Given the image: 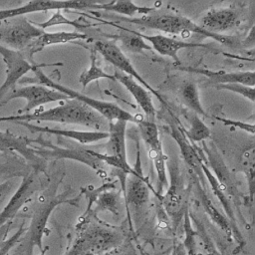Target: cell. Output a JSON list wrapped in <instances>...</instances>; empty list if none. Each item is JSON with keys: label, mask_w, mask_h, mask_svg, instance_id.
I'll list each match as a JSON object with an SVG mask.
<instances>
[{"label": "cell", "mask_w": 255, "mask_h": 255, "mask_svg": "<svg viewBox=\"0 0 255 255\" xmlns=\"http://www.w3.org/2000/svg\"><path fill=\"white\" fill-rule=\"evenodd\" d=\"M3 122H54L60 124L80 125L99 131H102L105 128H109V122L99 113L85 104L72 99L65 101L62 105L45 111H37L32 114L0 117V123Z\"/></svg>", "instance_id": "6da1fadb"}, {"label": "cell", "mask_w": 255, "mask_h": 255, "mask_svg": "<svg viewBox=\"0 0 255 255\" xmlns=\"http://www.w3.org/2000/svg\"><path fill=\"white\" fill-rule=\"evenodd\" d=\"M91 215L86 212L77 224V236L65 255H102L121 245L122 232L105 222L91 220Z\"/></svg>", "instance_id": "7a4b0ae2"}, {"label": "cell", "mask_w": 255, "mask_h": 255, "mask_svg": "<svg viewBox=\"0 0 255 255\" xmlns=\"http://www.w3.org/2000/svg\"><path fill=\"white\" fill-rule=\"evenodd\" d=\"M119 19L131 24L138 25L143 28L158 30L168 34H191L195 33L203 37L211 38L223 45L231 48L237 47L239 44L238 39L234 36H228L223 34L211 33L204 30L200 25L194 23L185 16L177 14H158V15H146L142 17L127 18L125 16H119Z\"/></svg>", "instance_id": "3957f363"}, {"label": "cell", "mask_w": 255, "mask_h": 255, "mask_svg": "<svg viewBox=\"0 0 255 255\" xmlns=\"http://www.w3.org/2000/svg\"><path fill=\"white\" fill-rule=\"evenodd\" d=\"M34 77H23L18 84L20 85H42L50 89H54L56 91L61 92L62 94L66 95L69 99L72 100H77L86 106L90 107L97 113H99L102 117H104L108 122H113V121H124L127 123H133L137 124V122L140 119H137L135 116L131 115L130 113L125 111L122 109L120 106L113 102H107V101H102L98 99L91 98L87 95H84L80 92H77L71 88H68L66 86H63L52 79H50L48 76H46L41 68H36L34 71Z\"/></svg>", "instance_id": "277c9868"}, {"label": "cell", "mask_w": 255, "mask_h": 255, "mask_svg": "<svg viewBox=\"0 0 255 255\" xmlns=\"http://www.w3.org/2000/svg\"><path fill=\"white\" fill-rule=\"evenodd\" d=\"M57 186L52 187L48 191L40 194L33 207L31 221L29 226L26 227V232L24 234L27 241L29 255L33 253L34 247H38L39 250L43 249V236L46 231L48 219L53 210L63 203H69L74 206H78V198L80 196L70 199L68 197L69 190H66L61 194H56L55 191Z\"/></svg>", "instance_id": "5b68a950"}, {"label": "cell", "mask_w": 255, "mask_h": 255, "mask_svg": "<svg viewBox=\"0 0 255 255\" xmlns=\"http://www.w3.org/2000/svg\"><path fill=\"white\" fill-rule=\"evenodd\" d=\"M166 169H168L169 173V183L160 201L166 214L170 218L173 230H176L181 223L185 210L188 208L186 206L187 190L185 188L183 171L176 158L166 160Z\"/></svg>", "instance_id": "8992f818"}, {"label": "cell", "mask_w": 255, "mask_h": 255, "mask_svg": "<svg viewBox=\"0 0 255 255\" xmlns=\"http://www.w3.org/2000/svg\"><path fill=\"white\" fill-rule=\"evenodd\" d=\"M203 153H204V160L214 177L216 178L220 189L223 191L225 196L229 199L232 206L239 212L240 218L245 223L243 216L240 211V206L242 202V194L238 188L237 181L235 176L231 173L230 169L226 165L225 161L223 160L222 155L218 151L216 145L211 141L207 143L206 141L202 142Z\"/></svg>", "instance_id": "52a82bcc"}, {"label": "cell", "mask_w": 255, "mask_h": 255, "mask_svg": "<svg viewBox=\"0 0 255 255\" xmlns=\"http://www.w3.org/2000/svg\"><path fill=\"white\" fill-rule=\"evenodd\" d=\"M31 146L35 149L37 155L43 159H71L81 162L93 170L99 176L106 175L105 163L92 154V150L78 146H59L51 141L39 136L35 139H30Z\"/></svg>", "instance_id": "ba28073f"}, {"label": "cell", "mask_w": 255, "mask_h": 255, "mask_svg": "<svg viewBox=\"0 0 255 255\" xmlns=\"http://www.w3.org/2000/svg\"><path fill=\"white\" fill-rule=\"evenodd\" d=\"M127 124L128 123L124 121L109 122V136L105 145L106 153L92 150V154L103 161L105 164H109L115 167L118 171H122L125 174L129 175L134 174L136 170L128 162L126 144Z\"/></svg>", "instance_id": "9c48e42d"}, {"label": "cell", "mask_w": 255, "mask_h": 255, "mask_svg": "<svg viewBox=\"0 0 255 255\" xmlns=\"http://www.w3.org/2000/svg\"><path fill=\"white\" fill-rule=\"evenodd\" d=\"M0 56L6 66V78L0 86V105H2L6 97L16 89V85L28 72H33L39 67L63 66V63L38 64L36 62H30L22 52L11 50L2 44H0Z\"/></svg>", "instance_id": "30bf717a"}, {"label": "cell", "mask_w": 255, "mask_h": 255, "mask_svg": "<svg viewBox=\"0 0 255 255\" xmlns=\"http://www.w3.org/2000/svg\"><path fill=\"white\" fill-rule=\"evenodd\" d=\"M136 125L138 127L140 137L147 146L149 155L153 161V166L157 175V190L155 191V195L160 199L164 188L168 185V181L166 172L167 156L162 149L158 128L153 121L146 119H140Z\"/></svg>", "instance_id": "8fae6325"}, {"label": "cell", "mask_w": 255, "mask_h": 255, "mask_svg": "<svg viewBox=\"0 0 255 255\" xmlns=\"http://www.w3.org/2000/svg\"><path fill=\"white\" fill-rule=\"evenodd\" d=\"M0 30V44L18 52H23L27 47L45 31L37 27L25 16L8 19Z\"/></svg>", "instance_id": "7c38bea8"}, {"label": "cell", "mask_w": 255, "mask_h": 255, "mask_svg": "<svg viewBox=\"0 0 255 255\" xmlns=\"http://www.w3.org/2000/svg\"><path fill=\"white\" fill-rule=\"evenodd\" d=\"M25 99L26 105L23 109L18 111V115L30 114V112L38 107H41L48 103H54L59 101H67L69 98L59 91L47 88L42 85H24L20 88H16L12 91L4 100L2 105L7 104L14 99Z\"/></svg>", "instance_id": "4fadbf2b"}, {"label": "cell", "mask_w": 255, "mask_h": 255, "mask_svg": "<svg viewBox=\"0 0 255 255\" xmlns=\"http://www.w3.org/2000/svg\"><path fill=\"white\" fill-rule=\"evenodd\" d=\"M94 50L100 53L109 63L115 66L117 69L122 71L121 73L129 76L134 81H136L139 85H141L144 89H146L149 93L156 97V99L162 104L165 105L164 100L161 95L155 91L135 70L133 65L130 63L128 58L123 53V51L114 43L110 41H97L94 45Z\"/></svg>", "instance_id": "5bb4252c"}, {"label": "cell", "mask_w": 255, "mask_h": 255, "mask_svg": "<svg viewBox=\"0 0 255 255\" xmlns=\"http://www.w3.org/2000/svg\"><path fill=\"white\" fill-rule=\"evenodd\" d=\"M39 173V171L32 169L21 178L18 188L0 211V226L12 221L20 209L31 199L33 194L40 189L41 180Z\"/></svg>", "instance_id": "9a60e30c"}, {"label": "cell", "mask_w": 255, "mask_h": 255, "mask_svg": "<svg viewBox=\"0 0 255 255\" xmlns=\"http://www.w3.org/2000/svg\"><path fill=\"white\" fill-rule=\"evenodd\" d=\"M0 151L18 153L32 169L39 172L45 171L46 160L36 154L30 144V139L26 136L17 135L9 130H0Z\"/></svg>", "instance_id": "2e32d148"}, {"label": "cell", "mask_w": 255, "mask_h": 255, "mask_svg": "<svg viewBox=\"0 0 255 255\" xmlns=\"http://www.w3.org/2000/svg\"><path fill=\"white\" fill-rule=\"evenodd\" d=\"M93 1H41L35 0L25 3L22 6L8 9H0V22L6 21L11 18L24 16L31 13L43 12L49 10H63V9H75L81 10L85 8H90Z\"/></svg>", "instance_id": "e0dca14e"}, {"label": "cell", "mask_w": 255, "mask_h": 255, "mask_svg": "<svg viewBox=\"0 0 255 255\" xmlns=\"http://www.w3.org/2000/svg\"><path fill=\"white\" fill-rule=\"evenodd\" d=\"M136 172L134 174H129L128 179L126 180V186L124 190V195L127 203L128 210L141 211L147 204L149 200V192L151 191L155 194L152 189L148 179L143 176L139 166L134 167Z\"/></svg>", "instance_id": "ac0fdd59"}, {"label": "cell", "mask_w": 255, "mask_h": 255, "mask_svg": "<svg viewBox=\"0 0 255 255\" xmlns=\"http://www.w3.org/2000/svg\"><path fill=\"white\" fill-rule=\"evenodd\" d=\"M189 176H190V180L194 186V193H195L196 197L198 198L200 204L202 205L204 211L208 214V216L212 219V221L224 231V233L228 237H233V230H232V226H231L229 220L227 219V217L225 215H223L215 207L214 203L212 202V200L210 199V197L208 196V194L205 191L206 179L204 177L203 172H199V173L189 172Z\"/></svg>", "instance_id": "d6986e66"}, {"label": "cell", "mask_w": 255, "mask_h": 255, "mask_svg": "<svg viewBox=\"0 0 255 255\" xmlns=\"http://www.w3.org/2000/svg\"><path fill=\"white\" fill-rule=\"evenodd\" d=\"M17 125L23 126L31 132H41V133H50L53 135H57L58 137H66L69 139H73L81 144H90L93 142H97L103 139H107L109 136L108 131L106 130H75V129H63L49 127H40L33 125L31 123L18 122L15 123Z\"/></svg>", "instance_id": "ffe728a7"}, {"label": "cell", "mask_w": 255, "mask_h": 255, "mask_svg": "<svg viewBox=\"0 0 255 255\" xmlns=\"http://www.w3.org/2000/svg\"><path fill=\"white\" fill-rule=\"evenodd\" d=\"M135 33L139 37H141L143 40H147L149 43H151V48L154 49L158 54L171 58L177 64H179L177 54L180 50L189 49V48H208L209 47L208 44L181 41V40L173 39L160 34L145 35L136 31Z\"/></svg>", "instance_id": "44dd1931"}, {"label": "cell", "mask_w": 255, "mask_h": 255, "mask_svg": "<svg viewBox=\"0 0 255 255\" xmlns=\"http://www.w3.org/2000/svg\"><path fill=\"white\" fill-rule=\"evenodd\" d=\"M88 36L84 33L76 32V31H60V32H44L38 38H36L25 51L22 53L30 62L34 61V55L38 52L42 51L48 46L65 44L69 42H73L76 40H84L87 39Z\"/></svg>", "instance_id": "7402d4cb"}, {"label": "cell", "mask_w": 255, "mask_h": 255, "mask_svg": "<svg viewBox=\"0 0 255 255\" xmlns=\"http://www.w3.org/2000/svg\"><path fill=\"white\" fill-rule=\"evenodd\" d=\"M182 71L189 73H195L205 76L209 79V83L213 84L214 87L223 84H242L248 87H254L255 85V73L254 71H243L228 73L225 71H212L206 69L190 68V67H180Z\"/></svg>", "instance_id": "603a6c76"}, {"label": "cell", "mask_w": 255, "mask_h": 255, "mask_svg": "<svg viewBox=\"0 0 255 255\" xmlns=\"http://www.w3.org/2000/svg\"><path fill=\"white\" fill-rule=\"evenodd\" d=\"M239 14L234 8H220L209 10L201 19V25L204 30L220 34L232 29L238 22Z\"/></svg>", "instance_id": "cb8c5ba5"}, {"label": "cell", "mask_w": 255, "mask_h": 255, "mask_svg": "<svg viewBox=\"0 0 255 255\" xmlns=\"http://www.w3.org/2000/svg\"><path fill=\"white\" fill-rule=\"evenodd\" d=\"M114 77L116 81L120 82L130 93L132 98L135 100L137 105L144 113L146 120L153 121L156 116V110L153 106L150 93L132 78L121 72H116L114 74Z\"/></svg>", "instance_id": "d4e9b609"}, {"label": "cell", "mask_w": 255, "mask_h": 255, "mask_svg": "<svg viewBox=\"0 0 255 255\" xmlns=\"http://www.w3.org/2000/svg\"><path fill=\"white\" fill-rule=\"evenodd\" d=\"M90 8L105 10L109 12H114L119 15H126L127 18H134L136 14H141L143 16L148 15L150 12L154 11L153 7L138 6L132 1H113L108 3H98L93 2ZM125 16V17H126Z\"/></svg>", "instance_id": "484cf974"}, {"label": "cell", "mask_w": 255, "mask_h": 255, "mask_svg": "<svg viewBox=\"0 0 255 255\" xmlns=\"http://www.w3.org/2000/svg\"><path fill=\"white\" fill-rule=\"evenodd\" d=\"M19 155L14 153H4L0 157V182L13 177H23L28 174L32 168Z\"/></svg>", "instance_id": "4316f807"}, {"label": "cell", "mask_w": 255, "mask_h": 255, "mask_svg": "<svg viewBox=\"0 0 255 255\" xmlns=\"http://www.w3.org/2000/svg\"><path fill=\"white\" fill-rule=\"evenodd\" d=\"M101 21L103 23H109L110 25L115 26L121 30V33L118 36H115V38L121 41L122 46L126 51H128L131 53H143L145 50L152 49L151 46L146 44L145 41L135 33V31L129 30L126 27L120 26L113 22H105L104 20H101Z\"/></svg>", "instance_id": "83f0119b"}, {"label": "cell", "mask_w": 255, "mask_h": 255, "mask_svg": "<svg viewBox=\"0 0 255 255\" xmlns=\"http://www.w3.org/2000/svg\"><path fill=\"white\" fill-rule=\"evenodd\" d=\"M254 162H255V148L253 142H251L248 146H246L241 155L239 160V170L245 175L248 187V197L250 202H253L254 196Z\"/></svg>", "instance_id": "f1b7e54d"}, {"label": "cell", "mask_w": 255, "mask_h": 255, "mask_svg": "<svg viewBox=\"0 0 255 255\" xmlns=\"http://www.w3.org/2000/svg\"><path fill=\"white\" fill-rule=\"evenodd\" d=\"M179 98L182 104L190 111H192L193 114L197 116L208 117L202 107L199 97V91L197 85L194 82H187L180 88Z\"/></svg>", "instance_id": "f546056e"}, {"label": "cell", "mask_w": 255, "mask_h": 255, "mask_svg": "<svg viewBox=\"0 0 255 255\" xmlns=\"http://www.w3.org/2000/svg\"><path fill=\"white\" fill-rule=\"evenodd\" d=\"M188 121L190 123L189 129H185L183 128V132L190 142L197 144L198 142L205 141L210 136L209 128L200 120L197 115H190Z\"/></svg>", "instance_id": "4dcf8cb0"}, {"label": "cell", "mask_w": 255, "mask_h": 255, "mask_svg": "<svg viewBox=\"0 0 255 255\" xmlns=\"http://www.w3.org/2000/svg\"><path fill=\"white\" fill-rule=\"evenodd\" d=\"M91 64L89 69H87L86 71H84L81 76L79 77V82L80 84L85 88L87 87L89 84H91L94 81H98L100 79H107V80H112V81H116L114 75L108 74L107 72H105L101 67H99L98 63H97V58L95 55V50L92 49L91 50Z\"/></svg>", "instance_id": "1f68e13d"}, {"label": "cell", "mask_w": 255, "mask_h": 255, "mask_svg": "<svg viewBox=\"0 0 255 255\" xmlns=\"http://www.w3.org/2000/svg\"><path fill=\"white\" fill-rule=\"evenodd\" d=\"M37 27H39L40 29L44 30L49 28V27H52V26H56V25H72L76 28H84V27H87L89 25H87L86 23H81L79 21H72V20H69L67 19L65 16L62 15L61 11L58 10L56 11L52 16L51 18H49L48 20L44 21V22H41V23H36V22H33Z\"/></svg>", "instance_id": "d6a6232c"}, {"label": "cell", "mask_w": 255, "mask_h": 255, "mask_svg": "<svg viewBox=\"0 0 255 255\" xmlns=\"http://www.w3.org/2000/svg\"><path fill=\"white\" fill-rule=\"evenodd\" d=\"M217 90H225L229 91L235 94H238L248 101L251 102V104H254L255 101V94H254V87H248L242 84H223V85H217L215 86Z\"/></svg>", "instance_id": "836d02e7"}, {"label": "cell", "mask_w": 255, "mask_h": 255, "mask_svg": "<svg viewBox=\"0 0 255 255\" xmlns=\"http://www.w3.org/2000/svg\"><path fill=\"white\" fill-rule=\"evenodd\" d=\"M20 184V177H13L0 182V206L6 204Z\"/></svg>", "instance_id": "e575fe53"}, {"label": "cell", "mask_w": 255, "mask_h": 255, "mask_svg": "<svg viewBox=\"0 0 255 255\" xmlns=\"http://www.w3.org/2000/svg\"><path fill=\"white\" fill-rule=\"evenodd\" d=\"M26 232V227L25 224L23 223L20 228L8 239H6L3 244L0 246V255H7L8 252L22 239Z\"/></svg>", "instance_id": "d590c367"}, {"label": "cell", "mask_w": 255, "mask_h": 255, "mask_svg": "<svg viewBox=\"0 0 255 255\" xmlns=\"http://www.w3.org/2000/svg\"><path fill=\"white\" fill-rule=\"evenodd\" d=\"M216 120L219 121L220 123H222L224 126L239 128V129L246 131L247 133H250L252 136L254 135V128H255L254 124H248V123L241 122V121L230 120V119H226V118H218V117L216 118Z\"/></svg>", "instance_id": "8d00e7d4"}, {"label": "cell", "mask_w": 255, "mask_h": 255, "mask_svg": "<svg viewBox=\"0 0 255 255\" xmlns=\"http://www.w3.org/2000/svg\"><path fill=\"white\" fill-rule=\"evenodd\" d=\"M170 255H188L182 242L181 241H176L174 242L173 246H172V250H171V254Z\"/></svg>", "instance_id": "74e56055"}, {"label": "cell", "mask_w": 255, "mask_h": 255, "mask_svg": "<svg viewBox=\"0 0 255 255\" xmlns=\"http://www.w3.org/2000/svg\"><path fill=\"white\" fill-rule=\"evenodd\" d=\"M11 226H12V221L7 222L4 225L0 226V246L7 239V235L11 229Z\"/></svg>", "instance_id": "f35d334b"}, {"label": "cell", "mask_w": 255, "mask_h": 255, "mask_svg": "<svg viewBox=\"0 0 255 255\" xmlns=\"http://www.w3.org/2000/svg\"><path fill=\"white\" fill-rule=\"evenodd\" d=\"M244 44L246 46H250L251 48H253V46H254V26L251 27V29L249 31V36L245 39Z\"/></svg>", "instance_id": "ab89813d"}, {"label": "cell", "mask_w": 255, "mask_h": 255, "mask_svg": "<svg viewBox=\"0 0 255 255\" xmlns=\"http://www.w3.org/2000/svg\"><path fill=\"white\" fill-rule=\"evenodd\" d=\"M48 249H49V247H48V246H45V247H43V249H42V250H40V253H39V255H46V252L48 251Z\"/></svg>", "instance_id": "60d3db41"}]
</instances>
